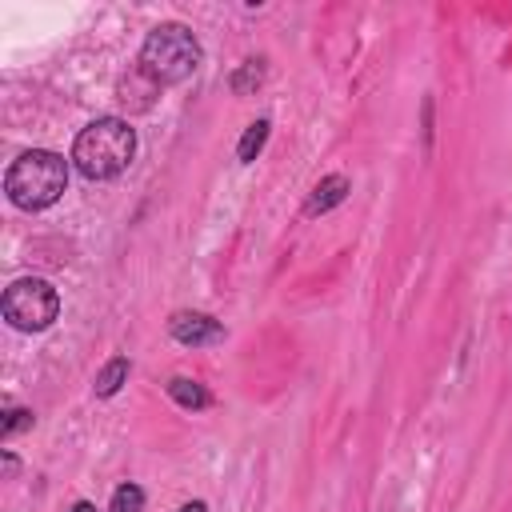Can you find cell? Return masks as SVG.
<instances>
[{"label":"cell","mask_w":512,"mask_h":512,"mask_svg":"<svg viewBox=\"0 0 512 512\" xmlns=\"http://www.w3.org/2000/svg\"><path fill=\"white\" fill-rule=\"evenodd\" d=\"M136 156V128L120 116H96L72 144V164L84 180H116Z\"/></svg>","instance_id":"cell-1"},{"label":"cell","mask_w":512,"mask_h":512,"mask_svg":"<svg viewBox=\"0 0 512 512\" xmlns=\"http://www.w3.org/2000/svg\"><path fill=\"white\" fill-rule=\"evenodd\" d=\"M68 188V160L60 152H48V148H32V152H20L12 164H8V176H4V192L16 208L24 212H40V208H52Z\"/></svg>","instance_id":"cell-2"},{"label":"cell","mask_w":512,"mask_h":512,"mask_svg":"<svg viewBox=\"0 0 512 512\" xmlns=\"http://www.w3.org/2000/svg\"><path fill=\"white\" fill-rule=\"evenodd\" d=\"M204 64V48L188 24H156L140 44V72L156 84H180Z\"/></svg>","instance_id":"cell-3"},{"label":"cell","mask_w":512,"mask_h":512,"mask_svg":"<svg viewBox=\"0 0 512 512\" xmlns=\"http://www.w3.org/2000/svg\"><path fill=\"white\" fill-rule=\"evenodd\" d=\"M0 312L16 332H44L60 316V292L44 276H20L4 288Z\"/></svg>","instance_id":"cell-4"},{"label":"cell","mask_w":512,"mask_h":512,"mask_svg":"<svg viewBox=\"0 0 512 512\" xmlns=\"http://www.w3.org/2000/svg\"><path fill=\"white\" fill-rule=\"evenodd\" d=\"M168 332L176 344H188V348H204V344H220L224 340V324L208 312H172L168 320Z\"/></svg>","instance_id":"cell-5"},{"label":"cell","mask_w":512,"mask_h":512,"mask_svg":"<svg viewBox=\"0 0 512 512\" xmlns=\"http://www.w3.org/2000/svg\"><path fill=\"white\" fill-rule=\"evenodd\" d=\"M348 192H352V184H348V176H340V172L316 180L312 192H308V200H304V216H324V212H332L336 204H344Z\"/></svg>","instance_id":"cell-6"},{"label":"cell","mask_w":512,"mask_h":512,"mask_svg":"<svg viewBox=\"0 0 512 512\" xmlns=\"http://www.w3.org/2000/svg\"><path fill=\"white\" fill-rule=\"evenodd\" d=\"M164 388H168V396H172L180 408H188V412H204V408L212 404V392H208L200 380H192V376H172Z\"/></svg>","instance_id":"cell-7"},{"label":"cell","mask_w":512,"mask_h":512,"mask_svg":"<svg viewBox=\"0 0 512 512\" xmlns=\"http://www.w3.org/2000/svg\"><path fill=\"white\" fill-rule=\"evenodd\" d=\"M128 372H132V364H128V356H112L100 372H96V384H92V392L100 396V400H108V396H116L124 384H128Z\"/></svg>","instance_id":"cell-8"},{"label":"cell","mask_w":512,"mask_h":512,"mask_svg":"<svg viewBox=\"0 0 512 512\" xmlns=\"http://www.w3.org/2000/svg\"><path fill=\"white\" fill-rule=\"evenodd\" d=\"M268 120H252L248 128H244V136H240V144H236V160L240 164H252L260 152H264V144H268Z\"/></svg>","instance_id":"cell-9"},{"label":"cell","mask_w":512,"mask_h":512,"mask_svg":"<svg viewBox=\"0 0 512 512\" xmlns=\"http://www.w3.org/2000/svg\"><path fill=\"white\" fill-rule=\"evenodd\" d=\"M232 92L236 96H248V92H256L260 84H264V60H244L236 72H232Z\"/></svg>","instance_id":"cell-10"},{"label":"cell","mask_w":512,"mask_h":512,"mask_svg":"<svg viewBox=\"0 0 512 512\" xmlns=\"http://www.w3.org/2000/svg\"><path fill=\"white\" fill-rule=\"evenodd\" d=\"M108 512H144V488H140V484H120V488L112 492Z\"/></svg>","instance_id":"cell-11"},{"label":"cell","mask_w":512,"mask_h":512,"mask_svg":"<svg viewBox=\"0 0 512 512\" xmlns=\"http://www.w3.org/2000/svg\"><path fill=\"white\" fill-rule=\"evenodd\" d=\"M20 428H32V412H28V408H8L4 420H0V436L12 440Z\"/></svg>","instance_id":"cell-12"},{"label":"cell","mask_w":512,"mask_h":512,"mask_svg":"<svg viewBox=\"0 0 512 512\" xmlns=\"http://www.w3.org/2000/svg\"><path fill=\"white\" fill-rule=\"evenodd\" d=\"M68 512H96V504H92V500H76Z\"/></svg>","instance_id":"cell-13"},{"label":"cell","mask_w":512,"mask_h":512,"mask_svg":"<svg viewBox=\"0 0 512 512\" xmlns=\"http://www.w3.org/2000/svg\"><path fill=\"white\" fill-rule=\"evenodd\" d=\"M4 472H8V476L16 472V456H12V452H4Z\"/></svg>","instance_id":"cell-14"},{"label":"cell","mask_w":512,"mask_h":512,"mask_svg":"<svg viewBox=\"0 0 512 512\" xmlns=\"http://www.w3.org/2000/svg\"><path fill=\"white\" fill-rule=\"evenodd\" d=\"M180 512H208V508H204V500H192V504H184Z\"/></svg>","instance_id":"cell-15"}]
</instances>
